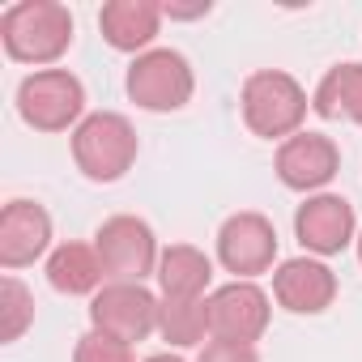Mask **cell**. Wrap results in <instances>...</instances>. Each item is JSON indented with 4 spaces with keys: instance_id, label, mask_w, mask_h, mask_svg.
Masks as SVG:
<instances>
[{
    "instance_id": "cell-1",
    "label": "cell",
    "mask_w": 362,
    "mask_h": 362,
    "mask_svg": "<svg viewBox=\"0 0 362 362\" xmlns=\"http://www.w3.org/2000/svg\"><path fill=\"white\" fill-rule=\"evenodd\" d=\"M73 13L60 0H18L0 13L5 56L35 69H56L73 47Z\"/></svg>"
},
{
    "instance_id": "cell-2",
    "label": "cell",
    "mask_w": 362,
    "mask_h": 362,
    "mask_svg": "<svg viewBox=\"0 0 362 362\" xmlns=\"http://www.w3.org/2000/svg\"><path fill=\"white\" fill-rule=\"evenodd\" d=\"M307 111L311 98L286 69H256L239 90V115L260 141H290L294 132H303Z\"/></svg>"
},
{
    "instance_id": "cell-3",
    "label": "cell",
    "mask_w": 362,
    "mask_h": 362,
    "mask_svg": "<svg viewBox=\"0 0 362 362\" xmlns=\"http://www.w3.org/2000/svg\"><path fill=\"white\" fill-rule=\"evenodd\" d=\"M73 162L90 184H119V179L136 166L141 141L128 115L119 111H90L73 128Z\"/></svg>"
},
{
    "instance_id": "cell-4",
    "label": "cell",
    "mask_w": 362,
    "mask_h": 362,
    "mask_svg": "<svg viewBox=\"0 0 362 362\" xmlns=\"http://www.w3.org/2000/svg\"><path fill=\"white\" fill-rule=\"evenodd\" d=\"M18 115L35 132H73L86 119V86L69 69H35L18 81Z\"/></svg>"
},
{
    "instance_id": "cell-5",
    "label": "cell",
    "mask_w": 362,
    "mask_h": 362,
    "mask_svg": "<svg viewBox=\"0 0 362 362\" xmlns=\"http://www.w3.org/2000/svg\"><path fill=\"white\" fill-rule=\"evenodd\" d=\"M124 90H128V98L141 111L170 115V111H184L192 103L197 73H192V64H188L184 52H175V47H149V52H141L128 64Z\"/></svg>"
},
{
    "instance_id": "cell-6",
    "label": "cell",
    "mask_w": 362,
    "mask_h": 362,
    "mask_svg": "<svg viewBox=\"0 0 362 362\" xmlns=\"http://www.w3.org/2000/svg\"><path fill=\"white\" fill-rule=\"evenodd\" d=\"M94 252L103 260L107 281H136V286H145L149 277H158L162 247H158L153 226L145 218H136V214L107 218L94 230Z\"/></svg>"
},
{
    "instance_id": "cell-7",
    "label": "cell",
    "mask_w": 362,
    "mask_h": 362,
    "mask_svg": "<svg viewBox=\"0 0 362 362\" xmlns=\"http://www.w3.org/2000/svg\"><path fill=\"white\" fill-rule=\"evenodd\" d=\"M218 264L235 281H256L277 264V230L264 214L239 209L218 226Z\"/></svg>"
},
{
    "instance_id": "cell-8",
    "label": "cell",
    "mask_w": 362,
    "mask_h": 362,
    "mask_svg": "<svg viewBox=\"0 0 362 362\" xmlns=\"http://www.w3.org/2000/svg\"><path fill=\"white\" fill-rule=\"evenodd\" d=\"M158 303L162 294H153L149 286L136 281H107L94 298H90V328L107 332L115 341H145L149 332H158Z\"/></svg>"
},
{
    "instance_id": "cell-9",
    "label": "cell",
    "mask_w": 362,
    "mask_h": 362,
    "mask_svg": "<svg viewBox=\"0 0 362 362\" xmlns=\"http://www.w3.org/2000/svg\"><path fill=\"white\" fill-rule=\"evenodd\" d=\"M205 311H209V341L256 345L273 324V298L256 281H226L209 290Z\"/></svg>"
},
{
    "instance_id": "cell-10",
    "label": "cell",
    "mask_w": 362,
    "mask_h": 362,
    "mask_svg": "<svg viewBox=\"0 0 362 362\" xmlns=\"http://www.w3.org/2000/svg\"><path fill=\"white\" fill-rule=\"evenodd\" d=\"M294 239L303 243L307 256L328 260L341 256L345 247H354L358 239V214L345 197L337 192H315L294 209Z\"/></svg>"
},
{
    "instance_id": "cell-11",
    "label": "cell",
    "mask_w": 362,
    "mask_h": 362,
    "mask_svg": "<svg viewBox=\"0 0 362 362\" xmlns=\"http://www.w3.org/2000/svg\"><path fill=\"white\" fill-rule=\"evenodd\" d=\"M273 170L281 179V188L290 192H303V197H315L324 192L337 170H341V149L332 136L324 132H294L290 141L277 145L273 153Z\"/></svg>"
},
{
    "instance_id": "cell-12",
    "label": "cell",
    "mask_w": 362,
    "mask_h": 362,
    "mask_svg": "<svg viewBox=\"0 0 362 362\" xmlns=\"http://www.w3.org/2000/svg\"><path fill=\"white\" fill-rule=\"evenodd\" d=\"M337 273L315 256H294L273 269V298L290 315H324L337 303Z\"/></svg>"
},
{
    "instance_id": "cell-13",
    "label": "cell",
    "mask_w": 362,
    "mask_h": 362,
    "mask_svg": "<svg viewBox=\"0 0 362 362\" xmlns=\"http://www.w3.org/2000/svg\"><path fill=\"white\" fill-rule=\"evenodd\" d=\"M52 256V214L39 201H9L0 209V269H26Z\"/></svg>"
},
{
    "instance_id": "cell-14",
    "label": "cell",
    "mask_w": 362,
    "mask_h": 362,
    "mask_svg": "<svg viewBox=\"0 0 362 362\" xmlns=\"http://www.w3.org/2000/svg\"><path fill=\"white\" fill-rule=\"evenodd\" d=\"M98 30L111 52H124L136 60L141 52L153 47L162 30V5L158 0H107L98 9Z\"/></svg>"
},
{
    "instance_id": "cell-15",
    "label": "cell",
    "mask_w": 362,
    "mask_h": 362,
    "mask_svg": "<svg viewBox=\"0 0 362 362\" xmlns=\"http://www.w3.org/2000/svg\"><path fill=\"white\" fill-rule=\"evenodd\" d=\"M43 273H47V286L56 294H69V298H86V294L94 298L107 286V273H103V260H98L94 243H77V239L56 243Z\"/></svg>"
},
{
    "instance_id": "cell-16",
    "label": "cell",
    "mask_w": 362,
    "mask_h": 362,
    "mask_svg": "<svg viewBox=\"0 0 362 362\" xmlns=\"http://www.w3.org/2000/svg\"><path fill=\"white\" fill-rule=\"evenodd\" d=\"M209 281H214V260L201 247H192V243L162 247V260H158L162 298H205Z\"/></svg>"
},
{
    "instance_id": "cell-17",
    "label": "cell",
    "mask_w": 362,
    "mask_h": 362,
    "mask_svg": "<svg viewBox=\"0 0 362 362\" xmlns=\"http://www.w3.org/2000/svg\"><path fill=\"white\" fill-rule=\"evenodd\" d=\"M311 111L320 119H349L362 128V64H332L311 94Z\"/></svg>"
},
{
    "instance_id": "cell-18",
    "label": "cell",
    "mask_w": 362,
    "mask_h": 362,
    "mask_svg": "<svg viewBox=\"0 0 362 362\" xmlns=\"http://www.w3.org/2000/svg\"><path fill=\"white\" fill-rule=\"evenodd\" d=\"M158 337L170 349H197L209 337L205 298H162L158 303Z\"/></svg>"
},
{
    "instance_id": "cell-19",
    "label": "cell",
    "mask_w": 362,
    "mask_h": 362,
    "mask_svg": "<svg viewBox=\"0 0 362 362\" xmlns=\"http://www.w3.org/2000/svg\"><path fill=\"white\" fill-rule=\"evenodd\" d=\"M30 324H35V294L13 273H5L0 277V341L5 345L22 341Z\"/></svg>"
},
{
    "instance_id": "cell-20",
    "label": "cell",
    "mask_w": 362,
    "mask_h": 362,
    "mask_svg": "<svg viewBox=\"0 0 362 362\" xmlns=\"http://www.w3.org/2000/svg\"><path fill=\"white\" fill-rule=\"evenodd\" d=\"M73 362H136V358H132V345H128V341H115V337L90 328V332L77 337Z\"/></svg>"
},
{
    "instance_id": "cell-21",
    "label": "cell",
    "mask_w": 362,
    "mask_h": 362,
    "mask_svg": "<svg viewBox=\"0 0 362 362\" xmlns=\"http://www.w3.org/2000/svg\"><path fill=\"white\" fill-rule=\"evenodd\" d=\"M197 362H260V349L239 341H205Z\"/></svg>"
},
{
    "instance_id": "cell-22",
    "label": "cell",
    "mask_w": 362,
    "mask_h": 362,
    "mask_svg": "<svg viewBox=\"0 0 362 362\" xmlns=\"http://www.w3.org/2000/svg\"><path fill=\"white\" fill-rule=\"evenodd\" d=\"M214 13V5L209 0H197V5H162V18H170V22H197V18H209Z\"/></svg>"
},
{
    "instance_id": "cell-23",
    "label": "cell",
    "mask_w": 362,
    "mask_h": 362,
    "mask_svg": "<svg viewBox=\"0 0 362 362\" xmlns=\"http://www.w3.org/2000/svg\"><path fill=\"white\" fill-rule=\"evenodd\" d=\"M141 362H188V358H179V354L166 349V354H149V358H141Z\"/></svg>"
},
{
    "instance_id": "cell-24",
    "label": "cell",
    "mask_w": 362,
    "mask_h": 362,
    "mask_svg": "<svg viewBox=\"0 0 362 362\" xmlns=\"http://www.w3.org/2000/svg\"><path fill=\"white\" fill-rule=\"evenodd\" d=\"M354 252H358V264H362V230H358V239H354Z\"/></svg>"
}]
</instances>
